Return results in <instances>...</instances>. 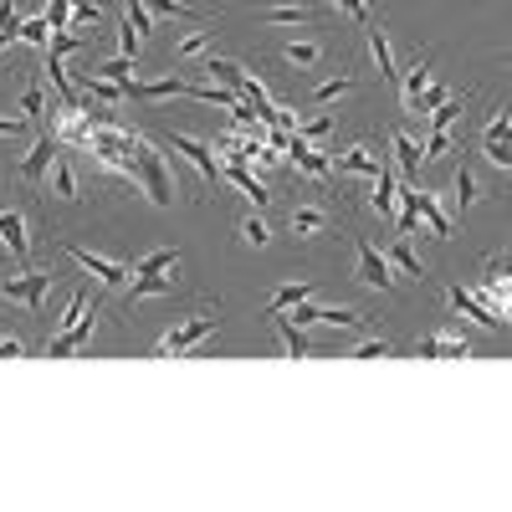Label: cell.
Masks as SVG:
<instances>
[{
	"mask_svg": "<svg viewBox=\"0 0 512 512\" xmlns=\"http://www.w3.org/2000/svg\"><path fill=\"white\" fill-rule=\"evenodd\" d=\"M292 318L303 328H313V323H323V328H364L369 323V313H359V308H318L313 297H308V303H297Z\"/></svg>",
	"mask_w": 512,
	"mask_h": 512,
	"instance_id": "9a60e30c",
	"label": "cell"
},
{
	"mask_svg": "<svg viewBox=\"0 0 512 512\" xmlns=\"http://www.w3.org/2000/svg\"><path fill=\"white\" fill-rule=\"evenodd\" d=\"M21 113H26L31 123L47 118V93H41V82H26V88H21Z\"/></svg>",
	"mask_w": 512,
	"mask_h": 512,
	"instance_id": "8d00e7d4",
	"label": "cell"
},
{
	"mask_svg": "<svg viewBox=\"0 0 512 512\" xmlns=\"http://www.w3.org/2000/svg\"><path fill=\"white\" fill-rule=\"evenodd\" d=\"M210 52H216V26H210V31H195V36H180V41H175V62H205Z\"/></svg>",
	"mask_w": 512,
	"mask_h": 512,
	"instance_id": "83f0119b",
	"label": "cell"
},
{
	"mask_svg": "<svg viewBox=\"0 0 512 512\" xmlns=\"http://www.w3.org/2000/svg\"><path fill=\"white\" fill-rule=\"evenodd\" d=\"M477 195H482V185H477V175H472V169H456V175H451V216H461L466 221V210H472L477 205Z\"/></svg>",
	"mask_w": 512,
	"mask_h": 512,
	"instance_id": "cb8c5ba5",
	"label": "cell"
},
{
	"mask_svg": "<svg viewBox=\"0 0 512 512\" xmlns=\"http://www.w3.org/2000/svg\"><path fill=\"white\" fill-rule=\"evenodd\" d=\"M47 185H52V195H57V200H67V205L82 195V190H77V169H72V159H67V154H57V164L47 169Z\"/></svg>",
	"mask_w": 512,
	"mask_h": 512,
	"instance_id": "4316f807",
	"label": "cell"
},
{
	"mask_svg": "<svg viewBox=\"0 0 512 512\" xmlns=\"http://www.w3.org/2000/svg\"><path fill=\"white\" fill-rule=\"evenodd\" d=\"M333 154V175H359V180H374L384 154H374L369 144H349V149H328Z\"/></svg>",
	"mask_w": 512,
	"mask_h": 512,
	"instance_id": "2e32d148",
	"label": "cell"
},
{
	"mask_svg": "<svg viewBox=\"0 0 512 512\" xmlns=\"http://www.w3.org/2000/svg\"><path fill=\"white\" fill-rule=\"evenodd\" d=\"M57 154H62V139L52 134V123H47V128L36 134L31 154L21 159V185H41V180H47V169L57 164Z\"/></svg>",
	"mask_w": 512,
	"mask_h": 512,
	"instance_id": "4fadbf2b",
	"label": "cell"
},
{
	"mask_svg": "<svg viewBox=\"0 0 512 512\" xmlns=\"http://www.w3.org/2000/svg\"><path fill=\"white\" fill-rule=\"evenodd\" d=\"M134 180L144 185V195H149L159 210H169V205H175V180H169L164 154H159L149 139H134Z\"/></svg>",
	"mask_w": 512,
	"mask_h": 512,
	"instance_id": "7a4b0ae2",
	"label": "cell"
},
{
	"mask_svg": "<svg viewBox=\"0 0 512 512\" xmlns=\"http://www.w3.org/2000/svg\"><path fill=\"white\" fill-rule=\"evenodd\" d=\"M354 88H359V77H354V72L328 77V82H318V88H313V103H338V98H349Z\"/></svg>",
	"mask_w": 512,
	"mask_h": 512,
	"instance_id": "d6a6232c",
	"label": "cell"
},
{
	"mask_svg": "<svg viewBox=\"0 0 512 512\" xmlns=\"http://www.w3.org/2000/svg\"><path fill=\"white\" fill-rule=\"evenodd\" d=\"M236 241H241V246H256V251H262V246L272 241V226H267L262 216H246V221L236 226Z\"/></svg>",
	"mask_w": 512,
	"mask_h": 512,
	"instance_id": "d590c367",
	"label": "cell"
},
{
	"mask_svg": "<svg viewBox=\"0 0 512 512\" xmlns=\"http://www.w3.org/2000/svg\"><path fill=\"white\" fill-rule=\"evenodd\" d=\"M0 359H26V338L21 333H0Z\"/></svg>",
	"mask_w": 512,
	"mask_h": 512,
	"instance_id": "f6af8a7d",
	"label": "cell"
},
{
	"mask_svg": "<svg viewBox=\"0 0 512 512\" xmlns=\"http://www.w3.org/2000/svg\"><path fill=\"white\" fill-rule=\"evenodd\" d=\"M323 57H328V47L318 36H287V41H277V62L287 72H313Z\"/></svg>",
	"mask_w": 512,
	"mask_h": 512,
	"instance_id": "5bb4252c",
	"label": "cell"
},
{
	"mask_svg": "<svg viewBox=\"0 0 512 512\" xmlns=\"http://www.w3.org/2000/svg\"><path fill=\"white\" fill-rule=\"evenodd\" d=\"M390 354H395V344L384 333H364L359 344L349 349V359H390Z\"/></svg>",
	"mask_w": 512,
	"mask_h": 512,
	"instance_id": "e575fe53",
	"label": "cell"
},
{
	"mask_svg": "<svg viewBox=\"0 0 512 512\" xmlns=\"http://www.w3.org/2000/svg\"><path fill=\"white\" fill-rule=\"evenodd\" d=\"M318 11L313 6H303V0H297V6H262L256 11V26H308Z\"/></svg>",
	"mask_w": 512,
	"mask_h": 512,
	"instance_id": "d4e9b609",
	"label": "cell"
},
{
	"mask_svg": "<svg viewBox=\"0 0 512 512\" xmlns=\"http://www.w3.org/2000/svg\"><path fill=\"white\" fill-rule=\"evenodd\" d=\"M164 139H169V149L185 154V159L200 169V185H205V190L221 185V159H216V149H210V144H200V139H190V134H164Z\"/></svg>",
	"mask_w": 512,
	"mask_h": 512,
	"instance_id": "30bf717a",
	"label": "cell"
},
{
	"mask_svg": "<svg viewBox=\"0 0 512 512\" xmlns=\"http://www.w3.org/2000/svg\"><path fill=\"white\" fill-rule=\"evenodd\" d=\"M21 41V16H16V0H0V47Z\"/></svg>",
	"mask_w": 512,
	"mask_h": 512,
	"instance_id": "f35d334b",
	"label": "cell"
},
{
	"mask_svg": "<svg viewBox=\"0 0 512 512\" xmlns=\"http://www.w3.org/2000/svg\"><path fill=\"white\" fill-rule=\"evenodd\" d=\"M431 88V52H415V62L400 72V113L420 118V98Z\"/></svg>",
	"mask_w": 512,
	"mask_h": 512,
	"instance_id": "7c38bea8",
	"label": "cell"
},
{
	"mask_svg": "<svg viewBox=\"0 0 512 512\" xmlns=\"http://www.w3.org/2000/svg\"><path fill=\"white\" fill-rule=\"evenodd\" d=\"M451 149H456L451 128H431V139H425V159H446Z\"/></svg>",
	"mask_w": 512,
	"mask_h": 512,
	"instance_id": "7bdbcfd3",
	"label": "cell"
},
{
	"mask_svg": "<svg viewBox=\"0 0 512 512\" xmlns=\"http://www.w3.org/2000/svg\"><path fill=\"white\" fill-rule=\"evenodd\" d=\"M57 251H62V256H72L77 272H82V277H93L103 292H118V287H128V277H134L123 262H113V256H103V251L77 246V241H57Z\"/></svg>",
	"mask_w": 512,
	"mask_h": 512,
	"instance_id": "277c9868",
	"label": "cell"
},
{
	"mask_svg": "<svg viewBox=\"0 0 512 512\" xmlns=\"http://www.w3.org/2000/svg\"><path fill=\"white\" fill-rule=\"evenodd\" d=\"M297 134H308V139H328V134H333V118H308L303 128H297Z\"/></svg>",
	"mask_w": 512,
	"mask_h": 512,
	"instance_id": "c3c4849f",
	"label": "cell"
},
{
	"mask_svg": "<svg viewBox=\"0 0 512 512\" xmlns=\"http://www.w3.org/2000/svg\"><path fill=\"white\" fill-rule=\"evenodd\" d=\"M369 47H374L379 77H384V82H400V67H395V52H390V36H384V26H374V21H369Z\"/></svg>",
	"mask_w": 512,
	"mask_h": 512,
	"instance_id": "f546056e",
	"label": "cell"
},
{
	"mask_svg": "<svg viewBox=\"0 0 512 512\" xmlns=\"http://www.w3.org/2000/svg\"><path fill=\"white\" fill-rule=\"evenodd\" d=\"M0 251L11 256V262H31V251H36V216H31V205H6L0 210Z\"/></svg>",
	"mask_w": 512,
	"mask_h": 512,
	"instance_id": "5b68a950",
	"label": "cell"
},
{
	"mask_svg": "<svg viewBox=\"0 0 512 512\" xmlns=\"http://www.w3.org/2000/svg\"><path fill=\"white\" fill-rule=\"evenodd\" d=\"M415 354L420 359H466V354H472V333H466L461 323H451L441 333H420L415 338Z\"/></svg>",
	"mask_w": 512,
	"mask_h": 512,
	"instance_id": "9c48e42d",
	"label": "cell"
},
{
	"mask_svg": "<svg viewBox=\"0 0 512 512\" xmlns=\"http://www.w3.org/2000/svg\"><path fill=\"white\" fill-rule=\"evenodd\" d=\"M26 134H31V118L26 113H0V139H6V144L11 139H26Z\"/></svg>",
	"mask_w": 512,
	"mask_h": 512,
	"instance_id": "b9f144b4",
	"label": "cell"
},
{
	"mask_svg": "<svg viewBox=\"0 0 512 512\" xmlns=\"http://www.w3.org/2000/svg\"><path fill=\"white\" fill-rule=\"evenodd\" d=\"M308 297H313V282H282V287L267 297L262 313H292L297 303H308Z\"/></svg>",
	"mask_w": 512,
	"mask_h": 512,
	"instance_id": "f1b7e54d",
	"label": "cell"
},
{
	"mask_svg": "<svg viewBox=\"0 0 512 512\" xmlns=\"http://www.w3.org/2000/svg\"><path fill=\"white\" fill-rule=\"evenodd\" d=\"M415 216L431 226L436 241H451V216H446V205H441L431 190H420V185H415Z\"/></svg>",
	"mask_w": 512,
	"mask_h": 512,
	"instance_id": "44dd1931",
	"label": "cell"
},
{
	"mask_svg": "<svg viewBox=\"0 0 512 512\" xmlns=\"http://www.w3.org/2000/svg\"><path fill=\"white\" fill-rule=\"evenodd\" d=\"M354 282L369 292H395V262L364 236L354 241Z\"/></svg>",
	"mask_w": 512,
	"mask_h": 512,
	"instance_id": "ba28073f",
	"label": "cell"
},
{
	"mask_svg": "<svg viewBox=\"0 0 512 512\" xmlns=\"http://www.w3.org/2000/svg\"><path fill=\"white\" fill-rule=\"evenodd\" d=\"M461 108H466V93H461V98H446L441 108H431V118H425V128H451V123L461 118Z\"/></svg>",
	"mask_w": 512,
	"mask_h": 512,
	"instance_id": "60d3db41",
	"label": "cell"
},
{
	"mask_svg": "<svg viewBox=\"0 0 512 512\" xmlns=\"http://www.w3.org/2000/svg\"><path fill=\"white\" fill-rule=\"evenodd\" d=\"M72 11H77V21H98V16H103L98 0H72Z\"/></svg>",
	"mask_w": 512,
	"mask_h": 512,
	"instance_id": "681fc988",
	"label": "cell"
},
{
	"mask_svg": "<svg viewBox=\"0 0 512 512\" xmlns=\"http://www.w3.org/2000/svg\"><path fill=\"white\" fill-rule=\"evenodd\" d=\"M93 72H103L108 82H118V88L128 93V82H134V57H113V62H103V67H93Z\"/></svg>",
	"mask_w": 512,
	"mask_h": 512,
	"instance_id": "ab89813d",
	"label": "cell"
},
{
	"mask_svg": "<svg viewBox=\"0 0 512 512\" xmlns=\"http://www.w3.org/2000/svg\"><path fill=\"white\" fill-rule=\"evenodd\" d=\"M21 41H26V47H36V52H47V47H52V21H47V16L26 21V26H21Z\"/></svg>",
	"mask_w": 512,
	"mask_h": 512,
	"instance_id": "74e56055",
	"label": "cell"
},
{
	"mask_svg": "<svg viewBox=\"0 0 512 512\" xmlns=\"http://www.w3.org/2000/svg\"><path fill=\"white\" fill-rule=\"evenodd\" d=\"M451 98V88H446V82H431V88H425V98H420V113H431V108H441Z\"/></svg>",
	"mask_w": 512,
	"mask_h": 512,
	"instance_id": "bcb514c9",
	"label": "cell"
},
{
	"mask_svg": "<svg viewBox=\"0 0 512 512\" xmlns=\"http://www.w3.org/2000/svg\"><path fill=\"white\" fill-rule=\"evenodd\" d=\"M477 149L492 169H502V175H512V108L497 103L492 118L482 123V134H477Z\"/></svg>",
	"mask_w": 512,
	"mask_h": 512,
	"instance_id": "8992f818",
	"label": "cell"
},
{
	"mask_svg": "<svg viewBox=\"0 0 512 512\" xmlns=\"http://www.w3.org/2000/svg\"><path fill=\"white\" fill-rule=\"evenodd\" d=\"M395 200H400V190H395V164L384 159L379 175H374V185H369V210H374L379 221H390V216H395Z\"/></svg>",
	"mask_w": 512,
	"mask_h": 512,
	"instance_id": "ac0fdd59",
	"label": "cell"
},
{
	"mask_svg": "<svg viewBox=\"0 0 512 512\" xmlns=\"http://www.w3.org/2000/svg\"><path fill=\"white\" fill-rule=\"evenodd\" d=\"M98 323H103V308L93 303V313H82L72 328H62V333H52V338H47V354H52V359H72L82 344H93Z\"/></svg>",
	"mask_w": 512,
	"mask_h": 512,
	"instance_id": "8fae6325",
	"label": "cell"
},
{
	"mask_svg": "<svg viewBox=\"0 0 512 512\" xmlns=\"http://www.w3.org/2000/svg\"><path fill=\"white\" fill-rule=\"evenodd\" d=\"M47 21H52V31H67V21H72V0H47Z\"/></svg>",
	"mask_w": 512,
	"mask_h": 512,
	"instance_id": "ee69618b",
	"label": "cell"
},
{
	"mask_svg": "<svg viewBox=\"0 0 512 512\" xmlns=\"http://www.w3.org/2000/svg\"><path fill=\"white\" fill-rule=\"evenodd\" d=\"M267 318H272V328H277V338H282L287 359H308V354H313V338L303 333V323H292L287 313H267Z\"/></svg>",
	"mask_w": 512,
	"mask_h": 512,
	"instance_id": "7402d4cb",
	"label": "cell"
},
{
	"mask_svg": "<svg viewBox=\"0 0 512 512\" xmlns=\"http://www.w3.org/2000/svg\"><path fill=\"white\" fill-rule=\"evenodd\" d=\"M446 297H451V308H456V313H466V318H477V323H482L487 333H502V323H507V318H497V313H492V308L482 303L477 292H466V287H451Z\"/></svg>",
	"mask_w": 512,
	"mask_h": 512,
	"instance_id": "d6986e66",
	"label": "cell"
},
{
	"mask_svg": "<svg viewBox=\"0 0 512 512\" xmlns=\"http://www.w3.org/2000/svg\"><path fill=\"white\" fill-rule=\"evenodd\" d=\"M384 256H390V262L405 272V277H415V282H425V262H420V256H415V246H410V236H395L390 241V251H384Z\"/></svg>",
	"mask_w": 512,
	"mask_h": 512,
	"instance_id": "4dcf8cb0",
	"label": "cell"
},
{
	"mask_svg": "<svg viewBox=\"0 0 512 512\" xmlns=\"http://www.w3.org/2000/svg\"><path fill=\"white\" fill-rule=\"evenodd\" d=\"M221 175H226V180H231V185H236V190H241V195H246V200H251L256 210H262V205L272 200V190H267L262 180H251V169H246V159H226V169H221Z\"/></svg>",
	"mask_w": 512,
	"mask_h": 512,
	"instance_id": "603a6c76",
	"label": "cell"
},
{
	"mask_svg": "<svg viewBox=\"0 0 512 512\" xmlns=\"http://www.w3.org/2000/svg\"><path fill=\"white\" fill-rule=\"evenodd\" d=\"M139 272H180V251H175V246H159V251L139 256V262H134V277H139Z\"/></svg>",
	"mask_w": 512,
	"mask_h": 512,
	"instance_id": "1f68e13d",
	"label": "cell"
},
{
	"mask_svg": "<svg viewBox=\"0 0 512 512\" xmlns=\"http://www.w3.org/2000/svg\"><path fill=\"white\" fill-rule=\"evenodd\" d=\"M149 11H154V16H175V21H200V26H216V16L190 11L185 0H149Z\"/></svg>",
	"mask_w": 512,
	"mask_h": 512,
	"instance_id": "836d02e7",
	"label": "cell"
},
{
	"mask_svg": "<svg viewBox=\"0 0 512 512\" xmlns=\"http://www.w3.org/2000/svg\"><path fill=\"white\" fill-rule=\"evenodd\" d=\"M216 328H221V303H200L195 313H185L180 323L164 328V338L154 344V359H185V354H195Z\"/></svg>",
	"mask_w": 512,
	"mask_h": 512,
	"instance_id": "6da1fadb",
	"label": "cell"
},
{
	"mask_svg": "<svg viewBox=\"0 0 512 512\" xmlns=\"http://www.w3.org/2000/svg\"><path fill=\"white\" fill-rule=\"evenodd\" d=\"M128 98L134 103H159V98H190L185 77H159V82H128Z\"/></svg>",
	"mask_w": 512,
	"mask_h": 512,
	"instance_id": "ffe728a7",
	"label": "cell"
},
{
	"mask_svg": "<svg viewBox=\"0 0 512 512\" xmlns=\"http://www.w3.org/2000/svg\"><path fill=\"white\" fill-rule=\"evenodd\" d=\"M333 205H323V200H303V205H292L287 210V236L297 241V246H313V241H323V236H333Z\"/></svg>",
	"mask_w": 512,
	"mask_h": 512,
	"instance_id": "52a82bcc",
	"label": "cell"
},
{
	"mask_svg": "<svg viewBox=\"0 0 512 512\" xmlns=\"http://www.w3.org/2000/svg\"><path fill=\"white\" fill-rule=\"evenodd\" d=\"M390 154H395V164L405 169L410 180L420 175V164H425V154H420V139H410L405 128H395V134H390Z\"/></svg>",
	"mask_w": 512,
	"mask_h": 512,
	"instance_id": "484cf974",
	"label": "cell"
},
{
	"mask_svg": "<svg viewBox=\"0 0 512 512\" xmlns=\"http://www.w3.org/2000/svg\"><path fill=\"white\" fill-rule=\"evenodd\" d=\"M180 287V272H139V282L123 292V308H134V303H149V297H169Z\"/></svg>",
	"mask_w": 512,
	"mask_h": 512,
	"instance_id": "e0dca14e",
	"label": "cell"
},
{
	"mask_svg": "<svg viewBox=\"0 0 512 512\" xmlns=\"http://www.w3.org/2000/svg\"><path fill=\"white\" fill-rule=\"evenodd\" d=\"M333 6H338V11H344L349 21H359V26H369V6H364V0H333Z\"/></svg>",
	"mask_w": 512,
	"mask_h": 512,
	"instance_id": "7dc6e473",
	"label": "cell"
},
{
	"mask_svg": "<svg viewBox=\"0 0 512 512\" xmlns=\"http://www.w3.org/2000/svg\"><path fill=\"white\" fill-rule=\"evenodd\" d=\"M57 287V272L52 267H31V272H21V277H6L0 282V297L6 303H21L26 313H36V318H47V292Z\"/></svg>",
	"mask_w": 512,
	"mask_h": 512,
	"instance_id": "3957f363",
	"label": "cell"
}]
</instances>
